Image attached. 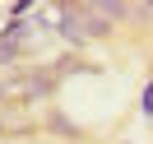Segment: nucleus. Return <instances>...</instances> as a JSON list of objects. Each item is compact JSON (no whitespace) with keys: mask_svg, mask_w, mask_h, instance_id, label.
Wrapping results in <instances>:
<instances>
[{"mask_svg":"<svg viewBox=\"0 0 153 144\" xmlns=\"http://www.w3.org/2000/svg\"><path fill=\"white\" fill-rule=\"evenodd\" d=\"M139 112H144V116L153 121V79L144 84V93H139Z\"/></svg>","mask_w":153,"mask_h":144,"instance_id":"nucleus-1","label":"nucleus"}]
</instances>
